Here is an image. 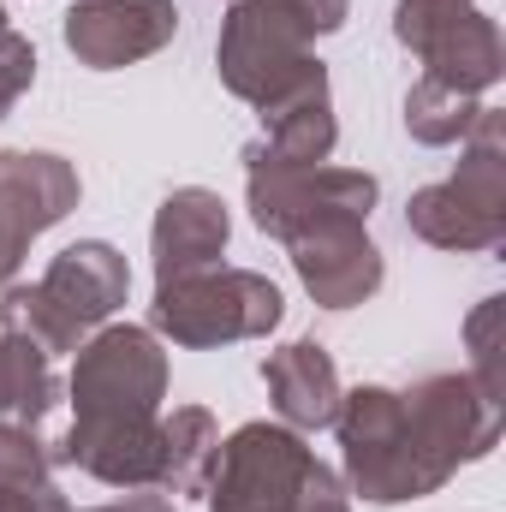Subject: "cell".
Wrapping results in <instances>:
<instances>
[{"instance_id": "cell-20", "label": "cell", "mask_w": 506, "mask_h": 512, "mask_svg": "<svg viewBox=\"0 0 506 512\" xmlns=\"http://www.w3.org/2000/svg\"><path fill=\"white\" fill-rule=\"evenodd\" d=\"M477 114H483L477 96H459V90H447V84H435V78H417V84L405 90V131H411V143H423V149L465 143L471 126H477Z\"/></svg>"}, {"instance_id": "cell-3", "label": "cell", "mask_w": 506, "mask_h": 512, "mask_svg": "<svg viewBox=\"0 0 506 512\" xmlns=\"http://www.w3.org/2000/svg\"><path fill=\"white\" fill-rule=\"evenodd\" d=\"M286 316V298L256 268H197L179 280H155L149 334H167L173 346L209 352L233 340H268Z\"/></svg>"}, {"instance_id": "cell-11", "label": "cell", "mask_w": 506, "mask_h": 512, "mask_svg": "<svg viewBox=\"0 0 506 512\" xmlns=\"http://www.w3.org/2000/svg\"><path fill=\"white\" fill-rule=\"evenodd\" d=\"M179 30V6L173 0H72L66 6V48L78 54V66L90 72H120L149 54H161Z\"/></svg>"}, {"instance_id": "cell-26", "label": "cell", "mask_w": 506, "mask_h": 512, "mask_svg": "<svg viewBox=\"0 0 506 512\" xmlns=\"http://www.w3.org/2000/svg\"><path fill=\"white\" fill-rule=\"evenodd\" d=\"M292 512H352L346 483L316 459V465H310V477H304V489H298V501H292Z\"/></svg>"}, {"instance_id": "cell-4", "label": "cell", "mask_w": 506, "mask_h": 512, "mask_svg": "<svg viewBox=\"0 0 506 512\" xmlns=\"http://www.w3.org/2000/svg\"><path fill=\"white\" fill-rule=\"evenodd\" d=\"M381 185L376 173H358V167H286L274 161L262 143L245 149V203H251L256 233L292 245L304 239L310 227H328V221H370Z\"/></svg>"}, {"instance_id": "cell-15", "label": "cell", "mask_w": 506, "mask_h": 512, "mask_svg": "<svg viewBox=\"0 0 506 512\" xmlns=\"http://www.w3.org/2000/svg\"><path fill=\"white\" fill-rule=\"evenodd\" d=\"M233 239V215L209 185H179L161 197L155 227H149V256H155V280H179L197 268H215Z\"/></svg>"}, {"instance_id": "cell-17", "label": "cell", "mask_w": 506, "mask_h": 512, "mask_svg": "<svg viewBox=\"0 0 506 512\" xmlns=\"http://www.w3.org/2000/svg\"><path fill=\"white\" fill-rule=\"evenodd\" d=\"M262 131H268L262 149H268L274 161H286V167H322V161L334 155V143H340V120H334L328 84H316V90H304V96L268 108V114H262Z\"/></svg>"}, {"instance_id": "cell-23", "label": "cell", "mask_w": 506, "mask_h": 512, "mask_svg": "<svg viewBox=\"0 0 506 512\" xmlns=\"http://www.w3.org/2000/svg\"><path fill=\"white\" fill-rule=\"evenodd\" d=\"M54 483V459H48V441L36 435V423H0V495H24V489H42Z\"/></svg>"}, {"instance_id": "cell-27", "label": "cell", "mask_w": 506, "mask_h": 512, "mask_svg": "<svg viewBox=\"0 0 506 512\" xmlns=\"http://www.w3.org/2000/svg\"><path fill=\"white\" fill-rule=\"evenodd\" d=\"M84 512H173V501H167L161 489H137V495H120V501H108V507H84Z\"/></svg>"}, {"instance_id": "cell-9", "label": "cell", "mask_w": 506, "mask_h": 512, "mask_svg": "<svg viewBox=\"0 0 506 512\" xmlns=\"http://www.w3.org/2000/svg\"><path fill=\"white\" fill-rule=\"evenodd\" d=\"M78 167L54 149H0V292L12 286L24 251L78 209Z\"/></svg>"}, {"instance_id": "cell-6", "label": "cell", "mask_w": 506, "mask_h": 512, "mask_svg": "<svg viewBox=\"0 0 506 512\" xmlns=\"http://www.w3.org/2000/svg\"><path fill=\"white\" fill-rule=\"evenodd\" d=\"M72 411L78 417H161L167 399V352L161 334L137 322H102L72 352Z\"/></svg>"}, {"instance_id": "cell-16", "label": "cell", "mask_w": 506, "mask_h": 512, "mask_svg": "<svg viewBox=\"0 0 506 512\" xmlns=\"http://www.w3.org/2000/svg\"><path fill=\"white\" fill-rule=\"evenodd\" d=\"M262 382H268V399H274L280 423L298 429V435L304 429H328L334 411H340V393H346L322 340H292V346L268 352L262 358Z\"/></svg>"}, {"instance_id": "cell-12", "label": "cell", "mask_w": 506, "mask_h": 512, "mask_svg": "<svg viewBox=\"0 0 506 512\" xmlns=\"http://www.w3.org/2000/svg\"><path fill=\"white\" fill-rule=\"evenodd\" d=\"M292 268L304 280V292L322 304V310H358L370 304L387 280V262H381L376 239H370V221H328V227H310L304 239L286 245Z\"/></svg>"}, {"instance_id": "cell-29", "label": "cell", "mask_w": 506, "mask_h": 512, "mask_svg": "<svg viewBox=\"0 0 506 512\" xmlns=\"http://www.w3.org/2000/svg\"><path fill=\"white\" fill-rule=\"evenodd\" d=\"M0 512H6V507H0Z\"/></svg>"}, {"instance_id": "cell-18", "label": "cell", "mask_w": 506, "mask_h": 512, "mask_svg": "<svg viewBox=\"0 0 506 512\" xmlns=\"http://www.w3.org/2000/svg\"><path fill=\"white\" fill-rule=\"evenodd\" d=\"M215 453H221V423L203 405H173L161 417V471H155V489H167V495H203L209 471H215Z\"/></svg>"}, {"instance_id": "cell-22", "label": "cell", "mask_w": 506, "mask_h": 512, "mask_svg": "<svg viewBox=\"0 0 506 512\" xmlns=\"http://www.w3.org/2000/svg\"><path fill=\"white\" fill-rule=\"evenodd\" d=\"M465 346H471V382L483 387L489 399H501L506 405V298H483L477 310H471V322H465Z\"/></svg>"}, {"instance_id": "cell-7", "label": "cell", "mask_w": 506, "mask_h": 512, "mask_svg": "<svg viewBox=\"0 0 506 512\" xmlns=\"http://www.w3.org/2000/svg\"><path fill=\"white\" fill-rule=\"evenodd\" d=\"M215 66H221V84H227L239 102H251L256 114H268V108H280V102H292V96L328 84V66H322L298 36H286L274 18H262L245 0H233L227 18H221Z\"/></svg>"}, {"instance_id": "cell-25", "label": "cell", "mask_w": 506, "mask_h": 512, "mask_svg": "<svg viewBox=\"0 0 506 512\" xmlns=\"http://www.w3.org/2000/svg\"><path fill=\"white\" fill-rule=\"evenodd\" d=\"M36 84V48H30V36H18L12 24L0 30V120L18 108V96Z\"/></svg>"}, {"instance_id": "cell-2", "label": "cell", "mask_w": 506, "mask_h": 512, "mask_svg": "<svg viewBox=\"0 0 506 512\" xmlns=\"http://www.w3.org/2000/svg\"><path fill=\"white\" fill-rule=\"evenodd\" d=\"M459 173L411 191L405 227L435 251H501L506 245V114L483 108L471 137L459 143Z\"/></svg>"}, {"instance_id": "cell-14", "label": "cell", "mask_w": 506, "mask_h": 512, "mask_svg": "<svg viewBox=\"0 0 506 512\" xmlns=\"http://www.w3.org/2000/svg\"><path fill=\"white\" fill-rule=\"evenodd\" d=\"M36 286H42V298L72 322V334L90 340V334L126 304L131 268L108 239H78V245H66V251L48 262V274H42Z\"/></svg>"}, {"instance_id": "cell-19", "label": "cell", "mask_w": 506, "mask_h": 512, "mask_svg": "<svg viewBox=\"0 0 506 512\" xmlns=\"http://www.w3.org/2000/svg\"><path fill=\"white\" fill-rule=\"evenodd\" d=\"M54 399H60L54 358H42L36 346L0 334V411L12 423H42L54 411Z\"/></svg>"}, {"instance_id": "cell-21", "label": "cell", "mask_w": 506, "mask_h": 512, "mask_svg": "<svg viewBox=\"0 0 506 512\" xmlns=\"http://www.w3.org/2000/svg\"><path fill=\"white\" fill-rule=\"evenodd\" d=\"M0 334L36 346L42 358H60V352L84 346V334H72V322L42 298V286H6L0 292Z\"/></svg>"}, {"instance_id": "cell-28", "label": "cell", "mask_w": 506, "mask_h": 512, "mask_svg": "<svg viewBox=\"0 0 506 512\" xmlns=\"http://www.w3.org/2000/svg\"><path fill=\"white\" fill-rule=\"evenodd\" d=\"M0 30H6V12H0Z\"/></svg>"}, {"instance_id": "cell-10", "label": "cell", "mask_w": 506, "mask_h": 512, "mask_svg": "<svg viewBox=\"0 0 506 512\" xmlns=\"http://www.w3.org/2000/svg\"><path fill=\"white\" fill-rule=\"evenodd\" d=\"M405 417L423 441V453L459 477V465H477L495 453L506 429V405L489 399L471 376H423V382L405 387Z\"/></svg>"}, {"instance_id": "cell-24", "label": "cell", "mask_w": 506, "mask_h": 512, "mask_svg": "<svg viewBox=\"0 0 506 512\" xmlns=\"http://www.w3.org/2000/svg\"><path fill=\"white\" fill-rule=\"evenodd\" d=\"M256 6L262 18H274L286 36H298L304 48L316 42V36H334V30H346V18H352V0H245Z\"/></svg>"}, {"instance_id": "cell-1", "label": "cell", "mask_w": 506, "mask_h": 512, "mask_svg": "<svg viewBox=\"0 0 506 512\" xmlns=\"http://www.w3.org/2000/svg\"><path fill=\"white\" fill-rule=\"evenodd\" d=\"M334 429H340V453H346V489L364 495L370 507H405V501H423V495L453 483L423 453L399 387L364 382L352 393H340Z\"/></svg>"}, {"instance_id": "cell-8", "label": "cell", "mask_w": 506, "mask_h": 512, "mask_svg": "<svg viewBox=\"0 0 506 512\" xmlns=\"http://www.w3.org/2000/svg\"><path fill=\"white\" fill-rule=\"evenodd\" d=\"M316 453L286 423H245L221 441L203 501L209 512H292Z\"/></svg>"}, {"instance_id": "cell-5", "label": "cell", "mask_w": 506, "mask_h": 512, "mask_svg": "<svg viewBox=\"0 0 506 512\" xmlns=\"http://www.w3.org/2000/svg\"><path fill=\"white\" fill-rule=\"evenodd\" d=\"M393 36L423 60V78L483 96L506 72L501 24L477 0H393Z\"/></svg>"}, {"instance_id": "cell-13", "label": "cell", "mask_w": 506, "mask_h": 512, "mask_svg": "<svg viewBox=\"0 0 506 512\" xmlns=\"http://www.w3.org/2000/svg\"><path fill=\"white\" fill-rule=\"evenodd\" d=\"M54 465H72L108 489H155L161 471V417H72L48 447Z\"/></svg>"}]
</instances>
